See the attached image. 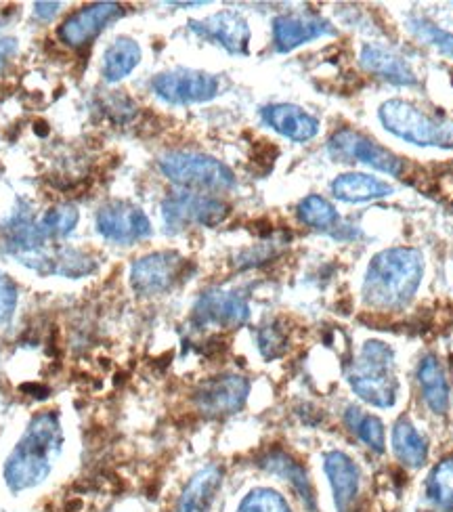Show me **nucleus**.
Wrapping results in <instances>:
<instances>
[{
	"label": "nucleus",
	"instance_id": "obj_11",
	"mask_svg": "<svg viewBox=\"0 0 453 512\" xmlns=\"http://www.w3.org/2000/svg\"><path fill=\"white\" fill-rule=\"evenodd\" d=\"M250 395V382L240 374L212 376L193 391L196 410L208 418H223L240 412Z\"/></svg>",
	"mask_w": 453,
	"mask_h": 512
},
{
	"label": "nucleus",
	"instance_id": "obj_3",
	"mask_svg": "<svg viewBox=\"0 0 453 512\" xmlns=\"http://www.w3.org/2000/svg\"><path fill=\"white\" fill-rule=\"evenodd\" d=\"M351 389L374 408H393L399 382L395 378L393 351L378 340L365 343L347 374Z\"/></svg>",
	"mask_w": 453,
	"mask_h": 512
},
{
	"label": "nucleus",
	"instance_id": "obj_28",
	"mask_svg": "<svg viewBox=\"0 0 453 512\" xmlns=\"http://www.w3.org/2000/svg\"><path fill=\"white\" fill-rule=\"evenodd\" d=\"M344 422H347L349 429L374 450L376 454H382L386 450V435H384V424L380 422V418L363 414V410L359 408H349L347 416H344Z\"/></svg>",
	"mask_w": 453,
	"mask_h": 512
},
{
	"label": "nucleus",
	"instance_id": "obj_29",
	"mask_svg": "<svg viewBox=\"0 0 453 512\" xmlns=\"http://www.w3.org/2000/svg\"><path fill=\"white\" fill-rule=\"evenodd\" d=\"M95 269H97V261L89 252L78 250V248H57L55 267H53L55 275L78 280V277L91 275Z\"/></svg>",
	"mask_w": 453,
	"mask_h": 512
},
{
	"label": "nucleus",
	"instance_id": "obj_17",
	"mask_svg": "<svg viewBox=\"0 0 453 512\" xmlns=\"http://www.w3.org/2000/svg\"><path fill=\"white\" fill-rule=\"evenodd\" d=\"M261 116L275 133L296 143H307L315 139L319 133V120L292 103L267 105V108H263Z\"/></svg>",
	"mask_w": 453,
	"mask_h": 512
},
{
	"label": "nucleus",
	"instance_id": "obj_15",
	"mask_svg": "<svg viewBox=\"0 0 453 512\" xmlns=\"http://www.w3.org/2000/svg\"><path fill=\"white\" fill-rule=\"evenodd\" d=\"M332 34L336 30L330 21L315 13H284L273 19V45L277 53H290L311 40Z\"/></svg>",
	"mask_w": 453,
	"mask_h": 512
},
{
	"label": "nucleus",
	"instance_id": "obj_7",
	"mask_svg": "<svg viewBox=\"0 0 453 512\" xmlns=\"http://www.w3.org/2000/svg\"><path fill=\"white\" fill-rule=\"evenodd\" d=\"M328 152L336 162H361L391 177H401L405 170L403 158L393 154L388 147H382L368 135L353 131L349 126L338 128L328 139Z\"/></svg>",
	"mask_w": 453,
	"mask_h": 512
},
{
	"label": "nucleus",
	"instance_id": "obj_12",
	"mask_svg": "<svg viewBox=\"0 0 453 512\" xmlns=\"http://www.w3.org/2000/svg\"><path fill=\"white\" fill-rule=\"evenodd\" d=\"M185 259L175 250L149 252L131 267V288L139 296H158L177 286Z\"/></svg>",
	"mask_w": 453,
	"mask_h": 512
},
{
	"label": "nucleus",
	"instance_id": "obj_19",
	"mask_svg": "<svg viewBox=\"0 0 453 512\" xmlns=\"http://www.w3.org/2000/svg\"><path fill=\"white\" fill-rule=\"evenodd\" d=\"M323 468L332 485L334 504L338 512H351L359 494V466L342 452H328L323 456Z\"/></svg>",
	"mask_w": 453,
	"mask_h": 512
},
{
	"label": "nucleus",
	"instance_id": "obj_6",
	"mask_svg": "<svg viewBox=\"0 0 453 512\" xmlns=\"http://www.w3.org/2000/svg\"><path fill=\"white\" fill-rule=\"evenodd\" d=\"M231 206L221 198L179 191L162 202V221L168 233H181L191 227H217L227 221Z\"/></svg>",
	"mask_w": 453,
	"mask_h": 512
},
{
	"label": "nucleus",
	"instance_id": "obj_32",
	"mask_svg": "<svg viewBox=\"0 0 453 512\" xmlns=\"http://www.w3.org/2000/svg\"><path fill=\"white\" fill-rule=\"evenodd\" d=\"M256 343H258V349H261V355L265 359H277L286 355L288 351V334L286 330L279 326L277 322L269 324V326H263L261 330H258L256 334Z\"/></svg>",
	"mask_w": 453,
	"mask_h": 512
},
{
	"label": "nucleus",
	"instance_id": "obj_35",
	"mask_svg": "<svg viewBox=\"0 0 453 512\" xmlns=\"http://www.w3.org/2000/svg\"><path fill=\"white\" fill-rule=\"evenodd\" d=\"M61 3H36L34 5V17L42 19V21H51L59 11H61Z\"/></svg>",
	"mask_w": 453,
	"mask_h": 512
},
{
	"label": "nucleus",
	"instance_id": "obj_16",
	"mask_svg": "<svg viewBox=\"0 0 453 512\" xmlns=\"http://www.w3.org/2000/svg\"><path fill=\"white\" fill-rule=\"evenodd\" d=\"M258 466L263 468L265 473L275 475L282 481L290 483V487L296 492V496L305 504L309 512H317V498H315V489L311 485V479L294 456H290L286 450H279V447H273V450L265 452L258 460Z\"/></svg>",
	"mask_w": 453,
	"mask_h": 512
},
{
	"label": "nucleus",
	"instance_id": "obj_20",
	"mask_svg": "<svg viewBox=\"0 0 453 512\" xmlns=\"http://www.w3.org/2000/svg\"><path fill=\"white\" fill-rule=\"evenodd\" d=\"M359 63L365 72L376 74L378 78L397 84V87H414L418 82L409 63L397 53L378 45H365L359 55Z\"/></svg>",
	"mask_w": 453,
	"mask_h": 512
},
{
	"label": "nucleus",
	"instance_id": "obj_2",
	"mask_svg": "<svg viewBox=\"0 0 453 512\" xmlns=\"http://www.w3.org/2000/svg\"><path fill=\"white\" fill-rule=\"evenodd\" d=\"M424 275L420 250L397 246L378 252L365 271L363 298L376 309H399L412 301Z\"/></svg>",
	"mask_w": 453,
	"mask_h": 512
},
{
	"label": "nucleus",
	"instance_id": "obj_23",
	"mask_svg": "<svg viewBox=\"0 0 453 512\" xmlns=\"http://www.w3.org/2000/svg\"><path fill=\"white\" fill-rule=\"evenodd\" d=\"M418 382L424 397V403L435 414H447L449 410V384L443 372V366L435 355H426L420 361Z\"/></svg>",
	"mask_w": 453,
	"mask_h": 512
},
{
	"label": "nucleus",
	"instance_id": "obj_1",
	"mask_svg": "<svg viewBox=\"0 0 453 512\" xmlns=\"http://www.w3.org/2000/svg\"><path fill=\"white\" fill-rule=\"evenodd\" d=\"M63 450V426L55 412L36 414L5 462V483L13 494L45 483Z\"/></svg>",
	"mask_w": 453,
	"mask_h": 512
},
{
	"label": "nucleus",
	"instance_id": "obj_10",
	"mask_svg": "<svg viewBox=\"0 0 453 512\" xmlns=\"http://www.w3.org/2000/svg\"><path fill=\"white\" fill-rule=\"evenodd\" d=\"M151 89L170 105H193L217 97L221 82L214 74L202 70L177 68L158 74L151 80Z\"/></svg>",
	"mask_w": 453,
	"mask_h": 512
},
{
	"label": "nucleus",
	"instance_id": "obj_18",
	"mask_svg": "<svg viewBox=\"0 0 453 512\" xmlns=\"http://www.w3.org/2000/svg\"><path fill=\"white\" fill-rule=\"evenodd\" d=\"M223 466L208 464L189 479L179 496L175 512H210L223 485Z\"/></svg>",
	"mask_w": 453,
	"mask_h": 512
},
{
	"label": "nucleus",
	"instance_id": "obj_27",
	"mask_svg": "<svg viewBox=\"0 0 453 512\" xmlns=\"http://www.w3.org/2000/svg\"><path fill=\"white\" fill-rule=\"evenodd\" d=\"M296 215L302 225H307L317 231H328L340 223L338 210L326 198L315 196V194L307 196L305 200H300V204L296 208Z\"/></svg>",
	"mask_w": 453,
	"mask_h": 512
},
{
	"label": "nucleus",
	"instance_id": "obj_33",
	"mask_svg": "<svg viewBox=\"0 0 453 512\" xmlns=\"http://www.w3.org/2000/svg\"><path fill=\"white\" fill-rule=\"evenodd\" d=\"M17 309V286L7 273L0 271V328H5Z\"/></svg>",
	"mask_w": 453,
	"mask_h": 512
},
{
	"label": "nucleus",
	"instance_id": "obj_26",
	"mask_svg": "<svg viewBox=\"0 0 453 512\" xmlns=\"http://www.w3.org/2000/svg\"><path fill=\"white\" fill-rule=\"evenodd\" d=\"M426 498L443 512L453 510V458L441 460L428 475Z\"/></svg>",
	"mask_w": 453,
	"mask_h": 512
},
{
	"label": "nucleus",
	"instance_id": "obj_8",
	"mask_svg": "<svg viewBox=\"0 0 453 512\" xmlns=\"http://www.w3.org/2000/svg\"><path fill=\"white\" fill-rule=\"evenodd\" d=\"M99 236L118 246H133L151 236V221L145 212L128 200L105 202L95 215Z\"/></svg>",
	"mask_w": 453,
	"mask_h": 512
},
{
	"label": "nucleus",
	"instance_id": "obj_14",
	"mask_svg": "<svg viewBox=\"0 0 453 512\" xmlns=\"http://www.w3.org/2000/svg\"><path fill=\"white\" fill-rule=\"evenodd\" d=\"M191 32L206 42H212L229 55H248L250 51V26L237 11H221L200 21H189Z\"/></svg>",
	"mask_w": 453,
	"mask_h": 512
},
{
	"label": "nucleus",
	"instance_id": "obj_25",
	"mask_svg": "<svg viewBox=\"0 0 453 512\" xmlns=\"http://www.w3.org/2000/svg\"><path fill=\"white\" fill-rule=\"evenodd\" d=\"M78 221H80V212L74 204H59L49 208L45 215L36 221V225L42 236H45L49 242H53V240L68 238L76 229Z\"/></svg>",
	"mask_w": 453,
	"mask_h": 512
},
{
	"label": "nucleus",
	"instance_id": "obj_34",
	"mask_svg": "<svg viewBox=\"0 0 453 512\" xmlns=\"http://www.w3.org/2000/svg\"><path fill=\"white\" fill-rule=\"evenodd\" d=\"M17 53V40L15 38H0V72L5 70L7 63Z\"/></svg>",
	"mask_w": 453,
	"mask_h": 512
},
{
	"label": "nucleus",
	"instance_id": "obj_30",
	"mask_svg": "<svg viewBox=\"0 0 453 512\" xmlns=\"http://www.w3.org/2000/svg\"><path fill=\"white\" fill-rule=\"evenodd\" d=\"M407 30L412 32L420 42H424V45L435 47L439 53L453 59V32L439 28L437 24H433V21H428L424 17H409Z\"/></svg>",
	"mask_w": 453,
	"mask_h": 512
},
{
	"label": "nucleus",
	"instance_id": "obj_9",
	"mask_svg": "<svg viewBox=\"0 0 453 512\" xmlns=\"http://www.w3.org/2000/svg\"><path fill=\"white\" fill-rule=\"evenodd\" d=\"M191 319L200 330H235L248 324L250 305L242 292L227 288H210L202 292L196 305H193Z\"/></svg>",
	"mask_w": 453,
	"mask_h": 512
},
{
	"label": "nucleus",
	"instance_id": "obj_31",
	"mask_svg": "<svg viewBox=\"0 0 453 512\" xmlns=\"http://www.w3.org/2000/svg\"><path fill=\"white\" fill-rule=\"evenodd\" d=\"M237 512H292L288 500L269 487H256L242 500Z\"/></svg>",
	"mask_w": 453,
	"mask_h": 512
},
{
	"label": "nucleus",
	"instance_id": "obj_13",
	"mask_svg": "<svg viewBox=\"0 0 453 512\" xmlns=\"http://www.w3.org/2000/svg\"><path fill=\"white\" fill-rule=\"evenodd\" d=\"M124 15V7L118 3H95L70 13L57 30L59 40L70 49H84L114 21Z\"/></svg>",
	"mask_w": 453,
	"mask_h": 512
},
{
	"label": "nucleus",
	"instance_id": "obj_22",
	"mask_svg": "<svg viewBox=\"0 0 453 512\" xmlns=\"http://www.w3.org/2000/svg\"><path fill=\"white\" fill-rule=\"evenodd\" d=\"M332 194L342 202L359 204V202H370V200H380V198L391 196L393 187L372 175L347 173V175H340L332 181Z\"/></svg>",
	"mask_w": 453,
	"mask_h": 512
},
{
	"label": "nucleus",
	"instance_id": "obj_5",
	"mask_svg": "<svg viewBox=\"0 0 453 512\" xmlns=\"http://www.w3.org/2000/svg\"><path fill=\"white\" fill-rule=\"evenodd\" d=\"M378 116L388 133H393L407 143L420 147L453 149V122L428 116L412 103L391 99L382 103Z\"/></svg>",
	"mask_w": 453,
	"mask_h": 512
},
{
	"label": "nucleus",
	"instance_id": "obj_4",
	"mask_svg": "<svg viewBox=\"0 0 453 512\" xmlns=\"http://www.w3.org/2000/svg\"><path fill=\"white\" fill-rule=\"evenodd\" d=\"M160 173L193 194H225L235 187L233 170L221 160L198 152H166L158 160Z\"/></svg>",
	"mask_w": 453,
	"mask_h": 512
},
{
	"label": "nucleus",
	"instance_id": "obj_21",
	"mask_svg": "<svg viewBox=\"0 0 453 512\" xmlns=\"http://www.w3.org/2000/svg\"><path fill=\"white\" fill-rule=\"evenodd\" d=\"M141 47L135 38L120 36L103 53L101 61V76L105 82H120L126 76H131L141 63Z\"/></svg>",
	"mask_w": 453,
	"mask_h": 512
},
{
	"label": "nucleus",
	"instance_id": "obj_24",
	"mask_svg": "<svg viewBox=\"0 0 453 512\" xmlns=\"http://www.w3.org/2000/svg\"><path fill=\"white\" fill-rule=\"evenodd\" d=\"M393 452L405 466L420 468L428 460V443L412 422L401 418L393 429Z\"/></svg>",
	"mask_w": 453,
	"mask_h": 512
}]
</instances>
